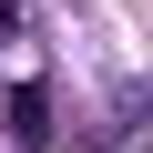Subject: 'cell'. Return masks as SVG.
Wrapping results in <instances>:
<instances>
[{
  "instance_id": "6da1fadb",
  "label": "cell",
  "mask_w": 153,
  "mask_h": 153,
  "mask_svg": "<svg viewBox=\"0 0 153 153\" xmlns=\"http://www.w3.org/2000/svg\"><path fill=\"white\" fill-rule=\"evenodd\" d=\"M10 133H21L31 153L51 143V92H41V82H21V92H10Z\"/></svg>"
}]
</instances>
